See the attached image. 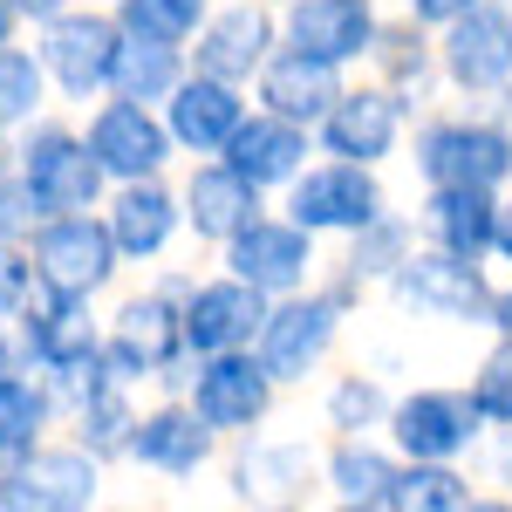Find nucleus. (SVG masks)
I'll return each mask as SVG.
<instances>
[{"instance_id":"c03bdc74","label":"nucleus","mask_w":512,"mask_h":512,"mask_svg":"<svg viewBox=\"0 0 512 512\" xmlns=\"http://www.w3.org/2000/svg\"><path fill=\"white\" fill-rule=\"evenodd\" d=\"M485 328H492L499 342H512V287H499V294H492V321H485Z\"/></svg>"},{"instance_id":"c756f323","label":"nucleus","mask_w":512,"mask_h":512,"mask_svg":"<svg viewBox=\"0 0 512 512\" xmlns=\"http://www.w3.org/2000/svg\"><path fill=\"white\" fill-rule=\"evenodd\" d=\"M48 431H62V410L35 369H7L0 376V472H21L28 451Z\"/></svg>"},{"instance_id":"79ce46f5","label":"nucleus","mask_w":512,"mask_h":512,"mask_svg":"<svg viewBox=\"0 0 512 512\" xmlns=\"http://www.w3.org/2000/svg\"><path fill=\"white\" fill-rule=\"evenodd\" d=\"M492 260L512 267V185L499 192V219H492Z\"/></svg>"},{"instance_id":"de8ad7c7","label":"nucleus","mask_w":512,"mask_h":512,"mask_svg":"<svg viewBox=\"0 0 512 512\" xmlns=\"http://www.w3.org/2000/svg\"><path fill=\"white\" fill-rule=\"evenodd\" d=\"M0 512H7V472H0Z\"/></svg>"},{"instance_id":"a18cd8bd","label":"nucleus","mask_w":512,"mask_h":512,"mask_svg":"<svg viewBox=\"0 0 512 512\" xmlns=\"http://www.w3.org/2000/svg\"><path fill=\"white\" fill-rule=\"evenodd\" d=\"M7 41H21V21H14V7L0 0V48H7Z\"/></svg>"},{"instance_id":"a878e982","label":"nucleus","mask_w":512,"mask_h":512,"mask_svg":"<svg viewBox=\"0 0 512 512\" xmlns=\"http://www.w3.org/2000/svg\"><path fill=\"white\" fill-rule=\"evenodd\" d=\"M396 472H403V458H396V444L383 431L335 437L328 458H321V485H328V499L349 506V512H390Z\"/></svg>"},{"instance_id":"2eb2a0df","label":"nucleus","mask_w":512,"mask_h":512,"mask_svg":"<svg viewBox=\"0 0 512 512\" xmlns=\"http://www.w3.org/2000/svg\"><path fill=\"white\" fill-rule=\"evenodd\" d=\"M274 48H280V7H267V0H212V14L185 41V62L246 89Z\"/></svg>"},{"instance_id":"c85d7f7f","label":"nucleus","mask_w":512,"mask_h":512,"mask_svg":"<svg viewBox=\"0 0 512 512\" xmlns=\"http://www.w3.org/2000/svg\"><path fill=\"white\" fill-rule=\"evenodd\" d=\"M369 69H376V82L383 89H396L410 110L431 96L437 82V35L431 28H417L410 14H396V21H376V41H369V55H362Z\"/></svg>"},{"instance_id":"09e8293b","label":"nucleus","mask_w":512,"mask_h":512,"mask_svg":"<svg viewBox=\"0 0 512 512\" xmlns=\"http://www.w3.org/2000/svg\"><path fill=\"white\" fill-rule=\"evenodd\" d=\"M267 7H287V0H267Z\"/></svg>"},{"instance_id":"ea45409f","label":"nucleus","mask_w":512,"mask_h":512,"mask_svg":"<svg viewBox=\"0 0 512 512\" xmlns=\"http://www.w3.org/2000/svg\"><path fill=\"white\" fill-rule=\"evenodd\" d=\"M28 294H35V260H28V246H7V239H0V321L21 315Z\"/></svg>"},{"instance_id":"f8f14e48","label":"nucleus","mask_w":512,"mask_h":512,"mask_svg":"<svg viewBox=\"0 0 512 512\" xmlns=\"http://www.w3.org/2000/svg\"><path fill=\"white\" fill-rule=\"evenodd\" d=\"M437 76L444 89L485 103L492 89L512 82V0H478L458 21L437 28Z\"/></svg>"},{"instance_id":"37998d69","label":"nucleus","mask_w":512,"mask_h":512,"mask_svg":"<svg viewBox=\"0 0 512 512\" xmlns=\"http://www.w3.org/2000/svg\"><path fill=\"white\" fill-rule=\"evenodd\" d=\"M7 7H14V21H21V28H41V21H48V14H62L69 0H7Z\"/></svg>"},{"instance_id":"39448f33","label":"nucleus","mask_w":512,"mask_h":512,"mask_svg":"<svg viewBox=\"0 0 512 512\" xmlns=\"http://www.w3.org/2000/svg\"><path fill=\"white\" fill-rule=\"evenodd\" d=\"M417 178L424 185H485V192H506L512 185V123L485 117H424L417 123Z\"/></svg>"},{"instance_id":"20e7f679","label":"nucleus","mask_w":512,"mask_h":512,"mask_svg":"<svg viewBox=\"0 0 512 512\" xmlns=\"http://www.w3.org/2000/svg\"><path fill=\"white\" fill-rule=\"evenodd\" d=\"M28 48H35L41 76L55 89V103H96L103 82H110V55H117V14L110 7H82L69 0L62 14H48L41 28H28Z\"/></svg>"},{"instance_id":"2f4dec72","label":"nucleus","mask_w":512,"mask_h":512,"mask_svg":"<svg viewBox=\"0 0 512 512\" xmlns=\"http://www.w3.org/2000/svg\"><path fill=\"white\" fill-rule=\"evenodd\" d=\"M192 62H185V48H171V41H144V35H117V55H110V82H103V96H123V103H151L158 110L164 96L178 89Z\"/></svg>"},{"instance_id":"aec40b11","label":"nucleus","mask_w":512,"mask_h":512,"mask_svg":"<svg viewBox=\"0 0 512 512\" xmlns=\"http://www.w3.org/2000/svg\"><path fill=\"white\" fill-rule=\"evenodd\" d=\"M267 294L260 287H246L239 274H198L185 287V301H178V315H185V349L192 355H226V349H253V335H260V321H267Z\"/></svg>"},{"instance_id":"f257e3e1","label":"nucleus","mask_w":512,"mask_h":512,"mask_svg":"<svg viewBox=\"0 0 512 512\" xmlns=\"http://www.w3.org/2000/svg\"><path fill=\"white\" fill-rule=\"evenodd\" d=\"M14 335H21V349H28V369L48 383L55 410H76L89 390L117 383L110 362H103V315H96V301H82V294H55V287L35 280L28 308L14 315Z\"/></svg>"},{"instance_id":"f03ea898","label":"nucleus","mask_w":512,"mask_h":512,"mask_svg":"<svg viewBox=\"0 0 512 512\" xmlns=\"http://www.w3.org/2000/svg\"><path fill=\"white\" fill-rule=\"evenodd\" d=\"M185 294H171L164 280L123 294L117 308L103 315V362L110 376L130 383V390H185V369H192V349H185V315H178Z\"/></svg>"},{"instance_id":"b1692460","label":"nucleus","mask_w":512,"mask_h":512,"mask_svg":"<svg viewBox=\"0 0 512 512\" xmlns=\"http://www.w3.org/2000/svg\"><path fill=\"white\" fill-rule=\"evenodd\" d=\"M376 21H383L376 0H287L280 7V41L315 55V62L355 69L376 41Z\"/></svg>"},{"instance_id":"1a4fd4ad","label":"nucleus","mask_w":512,"mask_h":512,"mask_svg":"<svg viewBox=\"0 0 512 512\" xmlns=\"http://www.w3.org/2000/svg\"><path fill=\"white\" fill-rule=\"evenodd\" d=\"M342 308L321 294L315 280L308 287H294V294H280L274 308H267V321H260V335H253V355L267 362V376H274L280 390H294V383H308L321 362L335 355V342H342Z\"/></svg>"},{"instance_id":"49530a36","label":"nucleus","mask_w":512,"mask_h":512,"mask_svg":"<svg viewBox=\"0 0 512 512\" xmlns=\"http://www.w3.org/2000/svg\"><path fill=\"white\" fill-rule=\"evenodd\" d=\"M7 164H14V137H0V171H7Z\"/></svg>"},{"instance_id":"6e6552de","label":"nucleus","mask_w":512,"mask_h":512,"mask_svg":"<svg viewBox=\"0 0 512 512\" xmlns=\"http://www.w3.org/2000/svg\"><path fill=\"white\" fill-rule=\"evenodd\" d=\"M383 287L403 308H417L424 321H444V328H485L492 321V294H499L492 274H485V260L444 253V246H424V239H417V253Z\"/></svg>"},{"instance_id":"7c9ffc66","label":"nucleus","mask_w":512,"mask_h":512,"mask_svg":"<svg viewBox=\"0 0 512 512\" xmlns=\"http://www.w3.org/2000/svg\"><path fill=\"white\" fill-rule=\"evenodd\" d=\"M137 390L130 383H103V390H89L76 410H62V431L76 437L82 451L96 458V465H130V431H137Z\"/></svg>"},{"instance_id":"bb28decb","label":"nucleus","mask_w":512,"mask_h":512,"mask_svg":"<svg viewBox=\"0 0 512 512\" xmlns=\"http://www.w3.org/2000/svg\"><path fill=\"white\" fill-rule=\"evenodd\" d=\"M492 219H499V192L485 185H424L417 198V239L465 260H492Z\"/></svg>"},{"instance_id":"e433bc0d","label":"nucleus","mask_w":512,"mask_h":512,"mask_svg":"<svg viewBox=\"0 0 512 512\" xmlns=\"http://www.w3.org/2000/svg\"><path fill=\"white\" fill-rule=\"evenodd\" d=\"M110 14H117L123 35H144V41H171V48H185V41L198 35V21L212 14V0H117Z\"/></svg>"},{"instance_id":"423d86ee","label":"nucleus","mask_w":512,"mask_h":512,"mask_svg":"<svg viewBox=\"0 0 512 512\" xmlns=\"http://www.w3.org/2000/svg\"><path fill=\"white\" fill-rule=\"evenodd\" d=\"M178 396H185L198 417L233 444V437H253V431L274 424L280 383L267 376V362H260L253 349H226V355H192L185 390H178Z\"/></svg>"},{"instance_id":"cd10ccee","label":"nucleus","mask_w":512,"mask_h":512,"mask_svg":"<svg viewBox=\"0 0 512 512\" xmlns=\"http://www.w3.org/2000/svg\"><path fill=\"white\" fill-rule=\"evenodd\" d=\"M239 458H233V499L246 506H287V499H308L315 492V458L301 444H267V437H233Z\"/></svg>"},{"instance_id":"72a5a7b5","label":"nucleus","mask_w":512,"mask_h":512,"mask_svg":"<svg viewBox=\"0 0 512 512\" xmlns=\"http://www.w3.org/2000/svg\"><path fill=\"white\" fill-rule=\"evenodd\" d=\"M410 253H417V219L383 205L376 219H362V226L349 233V253H342V260L362 274V287H383V280H390Z\"/></svg>"},{"instance_id":"6ab92c4d","label":"nucleus","mask_w":512,"mask_h":512,"mask_svg":"<svg viewBox=\"0 0 512 512\" xmlns=\"http://www.w3.org/2000/svg\"><path fill=\"white\" fill-rule=\"evenodd\" d=\"M103 226L117 239L123 267H158L164 253L185 239V205H178V185H171V171L164 178H123L103 192Z\"/></svg>"},{"instance_id":"7ed1b4c3","label":"nucleus","mask_w":512,"mask_h":512,"mask_svg":"<svg viewBox=\"0 0 512 512\" xmlns=\"http://www.w3.org/2000/svg\"><path fill=\"white\" fill-rule=\"evenodd\" d=\"M14 171L35 185L48 219H55V212H96L103 192H110L103 164L89 158V144H82V123L62 117L55 103H48L35 123L14 130Z\"/></svg>"},{"instance_id":"393cba45","label":"nucleus","mask_w":512,"mask_h":512,"mask_svg":"<svg viewBox=\"0 0 512 512\" xmlns=\"http://www.w3.org/2000/svg\"><path fill=\"white\" fill-rule=\"evenodd\" d=\"M342 82H349V69H335V62H315V55H301V48H287L280 41L274 55L260 62V76L246 82V96L260 103V110H274V117H294L315 130L321 117H328V103L342 96Z\"/></svg>"},{"instance_id":"0eeeda50","label":"nucleus","mask_w":512,"mask_h":512,"mask_svg":"<svg viewBox=\"0 0 512 512\" xmlns=\"http://www.w3.org/2000/svg\"><path fill=\"white\" fill-rule=\"evenodd\" d=\"M28 260H35V280L55 287V294H82V301H103L123 280V253L103 212H55L41 219L35 239H28Z\"/></svg>"},{"instance_id":"58836bf2","label":"nucleus","mask_w":512,"mask_h":512,"mask_svg":"<svg viewBox=\"0 0 512 512\" xmlns=\"http://www.w3.org/2000/svg\"><path fill=\"white\" fill-rule=\"evenodd\" d=\"M41 219H48V212H41L35 185H28V178L7 164V171H0V239H7V246H28Z\"/></svg>"},{"instance_id":"4468645a","label":"nucleus","mask_w":512,"mask_h":512,"mask_svg":"<svg viewBox=\"0 0 512 512\" xmlns=\"http://www.w3.org/2000/svg\"><path fill=\"white\" fill-rule=\"evenodd\" d=\"M383 437L396 444V458H444V465H465L485 437V417L472 410L465 390H444V383H424V390H403L383 417Z\"/></svg>"},{"instance_id":"412c9836","label":"nucleus","mask_w":512,"mask_h":512,"mask_svg":"<svg viewBox=\"0 0 512 512\" xmlns=\"http://www.w3.org/2000/svg\"><path fill=\"white\" fill-rule=\"evenodd\" d=\"M246 110H253V96H246L239 82L205 76V69H185L178 89L158 103L164 130H171V144H178V158H219V144L239 130Z\"/></svg>"},{"instance_id":"f3484780","label":"nucleus","mask_w":512,"mask_h":512,"mask_svg":"<svg viewBox=\"0 0 512 512\" xmlns=\"http://www.w3.org/2000/svg\"><path fill=\"white\" fill-rule=\"evenodd\" d=\"M219 444H226V437L212 431V424L198 417L185 396L164 390L158 403H144V410H137V431H130V465H137V472H151V478L185 485V478L212 472Z\"/></svg>"},{"instance_id":"a211bd4d","label":"nucleus","mask_w":512,"mask_h":512,"mask_svg":"<svg viewBox=\"0 0 512 512\" xmlns=\"http://www.w3.org/2000/svg\"><path fill=\"white\" fill-rule=\"evenodd\" d=\"M103 478L110 465H96L76 437H41L21 472H7V512H89L103 506Z\"/></svg>"},{"instance_id":"4be33fe9","label":"nucleus","mask_w":512,"mask_h":512,"mask_svg":"<svg viewBox=\"0 0 512 512\" xmlns=\"http://www.w3.org/2000/svg\"><path fill=\"white\" fill-rule=\"evenodd\" d=\"M219 158L233 164L246 185H260L267 198H280L294 178H301V164L315 158V130L308 123H294V117H274V110H246L239 117V130L219 144Z\"/></svg>"},{"instance_id":"473e14b6","label":"nucleus","mask_w":512,"mask_h":512,"mask_svg":"<svg viewBox=\"0 0 512 512\" xmlns=\"http://www.w3.org/2000/svg\"><path fill=\"white\" fill-rule=\"evenodd\" d=\"M485 506L472 492V472L465 465H444V458H403L390 492V512H472Z\"/></svg>"},{"instance_id":"ddd939ff","label":"nucleus","mask_w":512,"mask_h":512,"mask_svg":"<svg viewBox=\"0 0 512 512\" xmlns=\"http://www.w3.org/2000/svg\"><path fill=\"white\" fill-rule=\"evenodd\" d=\"M219 267L226 274H239L246 287H260L267 301H280V294H294V287H308L321 267V239L308 233V226H294L287 212H260L253 226H239L226 246H219Z\"/></svg>"},{"instance_id":"5701e85b","label":"nucleus","mask_w":512,"mask_h":512,"mask_svg":"<svg viewBox=\"0 0 512 512\" xmlns=\"http://www.w3.org/2000/svg\"><path fill=\"white\" fill-rule=\"evenodd\" d=\"M178 205H185V233L219 253V246H226L239 226H253L274 198L260 192V185H246L226 158H192L185 185H178Z\"/></svg>"},{"instance_id":"f704fd0d","label":"nucleus","mask_w":512,"mask_h":512,"mask_svg":"<svg viewBox=\"0 0 512 512\" xmlns=\"http://www.w3.org/2000/svg\"><path fill=\"white\" fill-rule=\"evenodd\" d=\"M48 103H55V89L41 76L35 48H28V41H7V48H0V137H14L21 123H35Z\"/></svg>"},{"instance_id":"c9c22d12","label":"nucleus","mask_w":512,"mask_h":512,"mask_svg":"<svg viewBox=\"0 0 512 512\" xmlns=\"http://www.w3.org/2000/svg\"><path fill=\"white\" fill-rule=\"evenodd\" d=\"M396 396L376 383V376H362V369H349V376H335L328 383V396H321V417H328V431L349 437V431H383V417H390Z\"/></svg>"},{"instance_id":"dca6fc26","label":"nucleus","mask_w":512,"mask_h":512,"mask_svg":"<svg viewBox=\"0 0 512 512\" xmlns=\"http://www.w3.org/2000/svg\"><path fill=\"white\" fill-rule=\"evenodd\" d=\"M403 123H410V103L396 89H383L376 76L342 82V96L315 123V151L321 158H349V164H383L403 144Z\"/></svg>"},{"instance_id":"9d476101","label":"nucleus","mask_w":512,"mask_h":512,"mask_svg":"<svg viewBox=\"0 0 512 512\" xmlns=\"http://www.w3.org/2000/svg\"><path fill=\"white\" fill-rule=\"evenodd\" d=\"M390 198H383V178L376 164H349V158H308L301 178L280 192V212L294 226H308L315 239H349L362 219H376Z\"/></svg>"},{"instance_id":"9b49d317","label":"nucleus","mask_w":512,"mask_h":512,"mask_svg":"<svg viewBox=\"0 0 512 512\" xmlns=\"http://www.w3.org/2000/svg\"><path fill=\"white\" fill-rule=\"evenodd\" d=\"M82 144L89 158L103 164V178L123 185V178H164L178 164V144L151 103H123V96H96L82 103Z\"/></svg>"},{"instance_id":"4c0bfd02","label":"nucleus","mask_w":512,"mask_h":512,"mask_svg":"<svg viewBox=\"0 0 512 512\" xmlns=\"http://www.w3.org/2000/svg\"><path fill=\"white\" fill-rule=\"evenodd\" d=\"M465 396H472V410L485 417V431H512V342H492L485 349V362L472 369Z\"/></svg>"},{"instance_id":"a19ab883","label":"nucleus","mask_w":512,"mask_h":512,"mask_svg":"<svg viewBox=\"0 0 512 512\" xmlns=\"http://www.w3.org/2000/svg\"><path fill=\"white\" fill-rule=\"evenodd\" d=\"M465 7H478V0H403V14H410L417 28H431V35L444 28V21H458Z\"/></svg>"}]
</instances>
